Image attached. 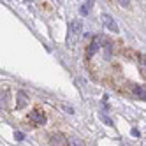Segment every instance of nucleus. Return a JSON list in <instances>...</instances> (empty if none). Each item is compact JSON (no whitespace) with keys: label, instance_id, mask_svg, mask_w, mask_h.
Instances as JSON below:
<instances>
[{"label":"nucleus","instance_id":"2","mask_svg":"<svg viewBox=\"0 0 146 146\" xmlns=\"http://www.w3.org/2000/svg\"><path fill=\"white\" fill-rule=\"evenodd\" d=\"M100 46H102V39H100L99 35H95V37H93V40L90 42L88 49H86V56H88V58H92V56H93V55H95L97 51L100 49Z\"/></svg>","mask_w":146,"mask_h":146},{"label":"nucleus","instance_id":"10","mask_svg":"<svg viewBox=\"0 0 146 146\" xmlns=\"http://www.w3.org/2000/svg\"><path fill=\"white\" fill-rule=\"evenodd\" d=\"M118 2H120V4H121L123 7H127V5H129V2H130V0H118Z\"/></svg>","mask_w":146,"mask_h":146},{"label":"nucleus","instance_id":"3","mask_svg":"<svg viewBox=\"0 0 146 146\" xmlns=\"http://www.w3.org/2000/svg\"><path fill=\"white\" fill-rule=\"evenodd\" d=\"M100 18H102L104 27H106L109 32H118V25H116V21L113 19V16H111V14H106V13H104Z\"/></svg>","mask_w":146,"mask_h":146},{"label":"nucleus","instance_id":"1","mask_svg":"<svg viewBox=\"0 0 146 146\" xmlns=\"http://www.w3.org/2000/svg\"><path fill=\"white\" fill-rule=\"evenodd\" d=\"M81 28H83V23L79 21V19H74V21L70 23V27H69V37H67V44L69 46H72V37H74V40H76V37L81 34Z\"/></svg>","mask_w":146,"mask_h":146},{"label":"nucleus","instance_id":"5","mask_svg":"<svg viewBox=\"0 0 146 146\" xmlns=\"http://www.w3.org/2000/svg\"><path fill=\"white\" fill-rule=\"evenodd\" d=\"M132 93L137 99H141V100H146V88L144 86H139V85H134L132 86Z\"/></svg>","mask_w":146,"mask_h":146},{"label":"nucleus","instance_id":"6","mask_svg":"<svg viewBox=\"0 0 146 146\" xmlns=\"http://www.w3.org/2000/svg\"><path fill=\"white\" fill-rule=\"evenodd\" d=\"M28 104V97H27V93L25 92H19L18 93V102H16V106H18V109H21V108H25Z\"/></svg>","mask_w":146,"mask_h":146},{"label":"nucleus","instance_id":"9","mask_svg":"<svg viewBox=\"0 0 146 146\" xmlns=\"http://www.w3.org/2000/svg\"><path fill=\"white\" fill-rule=\"evenodd\" d=\"M88 11H90V5H88V4H86V5H83V7H81V14H86Z\"/></svg>","mask_w":146,"mask_h":146},{"label":"nucleus","instance_id":"4","mask_svg":"<svg viewBox=\"0 0 146 146\" xmlns=\"http://www.w3.org/2000/svg\"><path fill=\"white\" fill-rule=\"evenodd\" d=\"M30 121L34 125H44L46 123V114H42L40 111H32L30 113Z\"/></svg>","mask_w":146,"mask_h":146},{"label":"nucleus","instance_id":"7","mask_svg":"<svg viewBox=\"0 0 146 146\" xmlns=\"http://www.w3.org/2000/svg\"><path fill=\"white\" fill-rule=\"evenodd\" d=\"M49 143H51V144H67V139H65L62 134H53V135L49 137Z\"/></svg>","mask_w":146,"mask_h":146},{"label":"nucleus","instance_id":"12","mask_svg":"<svg viewBox=\"0 0 146 146\" xmlns=\"http://www.w3.org/2000/svg\"><path fill=\"white\" fill-rule=\"evenodd\" d=\"M14 135H16V139H23V137H25V135H23V134H21V132H16V134H14Z\"/></svg>","mask_w":146,"mask_h":146},{"label":"nucleus","instance_id":"11","mask_svg":"<svg viewBox=\"0 0 146 146\" xmlns=\"http://www.w3.org/2000/svg\"><path fill=\"white\" fill-rule=\"evenodd\" d=\"M100 118H102V120H104V121H106V123H108V125H113V121H111V120H109V118H108V116H100Z\"/></svg>","mask_w":146,"mask_h":146},{"label":"nucleus","instance_id":"8","mask_svg":"<svg viewBox=\"0 0 146 146\" xmlns=\"http://www.w3.org/2000/svg\"><path fill=\"white\" fill-rule=\"evenodd\" d=\"M139 69L143 70V74H146V55L139 58Z\"/></svg>","mask_w":146,"mask_h":146}]
</instances>
